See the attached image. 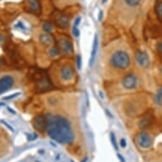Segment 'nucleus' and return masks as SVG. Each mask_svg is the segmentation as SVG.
<instances>
[{
  "mask_svg": "<svg viewBox=\"0 0 162 162\" xmlns=\"http://www.w3.org/2000/svg\"><path fill=\"white\" fill-rule=\"evenodd\" d=\"M46 132L51 139L61 144H71L74 141V132L70 122L58 115H47Z\"/></svg>",
  "mask_w": 162,
  "mask_h": 162,
  "instance_id": "f257e3e1",
  "label": "nucleus"
},
{
  "mask_svg": "<svg viewBox=\"0 0 162 162\" xmlns=\"http://www.w3.org/2000/svg\"><path fill=\"white\" fill-rule=\"evenodd\" d=\"M110 64L118 70H126L131 64L129 54L123 50H117L110 57Z\"/></svg>",
  "mask_w": 162,
  "mask_h": 162,
  "instance_id": "f03ea898",
  "label": "nucleus"
},
{
  "mask_svg": "<svg viewBox=\"0 0 162 162\" xmlns=\"http://www.w3.org/2000/svg\"><path fill=\"white\" fill-rule=\"evenodd\" d=\"M135 59L137 63L138 64L140 67L143 68V69H147L149 67L150 65V61H149V55L146 52L142 51V50H138L136 52L135 54Z\"/></svg>",
  "mask_w": 162,
  "mask_h": 162,
  "instance_id": "7ed1b4c3",
  "label": "nucleus"
},
{
  "mask_svg": "<svg viewBox=\"0 0 162 162\" xmlns=\"http://www.w3.org/2000/svg\"><path fill=\"white\" fill-rule=\"evenodd\" d=\"M121 84L126 89H134L138 86V77L134 74H127L123 77Z\"/></svg>",
  "mask_w": 162,
  "mask_h": 162,
  "instance_id": "20e7f679",
  "label": "nucleus"
},
{
  "mask_svg": "<svg viewBox=\"0 0 162 162\" xmlns=\"http://www.w3.org/2000/svg\"><path fill=\"white\" fill-rule=\"evenodd\" d=\"M33 127L38 132H43L47 128V117L44 115H38L34 117Z\"/></svg>",
  "mask_w": 162,
  "mask_h": 162,
  "instance_id": "39448f33",
  "label": "nucleus"
},
{
  "mask_svg": "<svg viewBox=\"0 0 162 162\" xmlns=\"http://www.w3.org/2000/svg\"><path fill=\"white\" fill-rule=\"evenodd\" d=\"M138 143L143 149H149L152 145V138L146 132H140L138 136Z\"/></svg>",
  "mask_w": 162,
  "mask_h": 162,
  "instance_id": "423d86ee",
  "label": "nucleus"
},
{
  "mask_svg": "<svg viewBox=\"0 0 162 162\" xmlns=\"http://www.w3.org/2000/svg\"><path fill=\"white\" fill-rule=\"evenodd\" d=\"M15 80L11 75H4L0 78V94L9 91L14 85Z\"/></svg>",
  "mask_w": 162,
  "mask_h": 162,
  "instance_id": "0eeeda50",
  "label": "nucleus"
},
{
  "mask_svg": "<svg viewBox=\"0 0 162 162\" xmlns=\"http://www.w3.org/2000/svg\"><path fill=\"white\" fill-rule=\"evenodd\" d=\"M58 47L61 53L70 54L73 52V46L71 41L65 38H61L58 40Z\"/></svg>",
  "mask_w": 162,
  "mask_h": 162,
  "instance_id": "6e6552de",
  "label": "nucleus"
},
{
  "mask_svg": "<svg viewBox=\"0 0 162 162\" xmlns=\"http://www.w3.org/2000/svg\"><path fill=\"white\" fill-rule=\"evenodd\" d=\"M61 79L64 82H71L75 77V72L71 65H64L61 70Z\"/></svg>",
  "mask_w": 162,
  "mask_h": 162,
  "instance_id": "1a4fd4ad",
  "label": "nucleus"
},
{
  "mask_svg": "<svg viewBox=\"0 0 162 162\" xmlns=\"http://www.w3.org/2000/svg\"><path fill=\"white\" fill-rule=\"evenodd\" d=\"M54 22L56 24L57 27L62 29H65L70 25V20L68 18L67 15L64 14H57L54 15Z\"/></svg>",
  "mask_w": 162,
  "mask_h": 162,
  "instance_id": "9d476101",
  "label": "nucleus"
},
{
  "mask_svg": "<svg viewBox=\"0 0 162 162\" xmlns=\"http://www.w3.org/2000/svg\"><path fill=\"white\" fill-rule=\"evenodd\" d=\"M27 9L34 14H39L41 11V3L39 0H27Z\"/></svg>",
  "mask_w": 162,
  "mask_h": 162,
  "instance_id": "9b49d317",
  "label": "nucleus"
},
{
  "mask_svg": "<svg viewBox=\"0 0 162 162\" xmlns=\"http://www.w3.org/2000/svg\"><path fill=\"white\" fill-rule=\"evenodd\" d=\"M39 42L42 45L45 47H50L53 43V37L50 33L45 32V33L41 34L39 36Z\"/></svg>",
  "mask_w": 162,
  "mask_h": 162,
  "instance_id": "f8f14e48",
  "label": "nucleus"
},
{
  "mask_svg": "<svg viewBox=\"0 0 162 162\" xmlns=\"http://www.w3.org/2000/svg\"><path fill=\"white\" fill-rule=\"evenodd\" d=\"M98 36L96 35L94 38V44H93V49H92V52H91V57H90V62L89 64L90 66L93 65L94 62L95 61V56H96V53H97V49H98Z\"/></svg>",
  "mask_w": 162,
  "mask_h": 162,
  "instance_id": "ddd939ff",
  "label": "nucleus"
},
{
  "mask_svg": "<svg viewBox=\"0 0 162 162\" xmlns=\"http://www.w3.org/2000/svg\"><path fill=\"white\" fill-rule=\"evenodd\" d=\"M51 84L49 82V80L46 78H42L38 83V87L41 91H47L51 88Z\"/></svg>",
  "mask_w": 162,
  "mask_h": 162,
  "instance_id": "4468645a",
  "label": "nucleus"
},
{
  "mask_svg": "<svg viewBox=\"0 0 162 162\" xmlns=\"http://www.w3.org/2000/svg\"><path fill=\"white\" fill-rule=\"evenodd\" d=\"M154 101L158 106H162V87L158 88L154 97Z\"/></svg>",
  "mask_w": 162,
  "mask_h": 162,
  "instance_id": "2eb2a0df",
  "label": "nucleus"
},
{
  "mask_svg": "<svg viewBox=\"0 0 162 162\" xmlns=\"http://www.w3.org/2000/svg\"><path fill=\"white\" fill-rule=\"evenodd\" d=\"M48 53H49V56L54 58V57L59 56L61 52L59 49V47H50L48 50Z\"/></svg>",
  "mask_w": 162,
  "mask_h": 162,
  "instance_id": "dca6fc26",
  "label": "nucleus"
},
{
  "mask_svg": "<svg viewBox=\"0 0 162 162\" xmlns=\"http://www.w3.org/2000/svg\"><path fill=\"white\" fill-rule=\"evenodd\" d=\"M152 123V121L150 120V117L146 116V117H143V119L140 121L139 122V127L141 128H145V127H149Z\"/></svg>",
  "mask_w": 162,
  "mask_h": 162,
  "instance_id": "f3484780",
  "label": "nucleus"
},
{
  "mask_svg": "<svg viewBox=\"0 0 162 162\" xmlns=\"http://www.w3.org/2000/svg\"><path fill=\"white\" fill-rule=\"evenodd\" d=\"M155 12H156V15L158 16V18L160 20L162 21V0L159 1L156 6H155Z\"/></svg>",
  "mask_w": 162,
  "mask_h": 162,
  "instance_id": "a211bd4d",
  "label": "nucleus"
},
{
  "mask_svg": "<svg viewBox=\"0 0 162 162\" xmlns=\"http://www.w3.org/2000/svg\"><path fill=\"white\" fill-rule=\"evenodd\" d=\"M124 2L130 7H136L139 5L142 0H124Z\"/></svg>",
  "mask_w": 162,
  "mask_h": 162,
  "instance_id": "6ab92c4d",
  "label": "nucleus"
},
{
  "mask_svg": "<svg viewBox=\"0 0 162 162\" xmlns=\"http://www.w3.org/2000/svg\"><path fill=\"white\" fill-rule=\"evenodd\" d=\"M42 29H43V31H44L45 32L50 33V32L53 31V27L49 22H45L42 24Z\"/></svg>",
  "mask_w": 162,
  "mask_h": 162,
  "instance_id": "aec40b11",
  "label": "nucleus"
},
{
  "mask_svg": "<svg viewBox=\"0 0 162 162\" xmlns=\"http://www.w3.org/2000/svg\"><path fill=\"white\" fill-rule=\"evenodd\" d=\"M110 140H111V142H112V144H113L115 149H116V150H118V145H117L116 138V136H115V134H114L113 132L110 133Z\"/></svg>",
  "mask_w": 162,
  "mask_h": 162,
  "instance_id": "412c9836",
  "label": "nucleus"
},
{
  "mask_svg": "<svg viewBox=\"0 0 162 162\" xmlns=\"http://www.w3.org/2000/svg\"><path fill=\"white\" fill-rule=\"evenodd\" d=\"M49 100V101H52V102H48L49 105H51V106H55L56 105L57 103H58V102H57L56 98H50Z\"/></svg>",
  "mask_w": 162,
  "mask_h": 162,
  "instance_id": "4be33fe9",
  "label": "nucleus"
},
{
  "mask_svg": "<svg viewBox=\"0 0 162 162\" xmlns=\"http://www.w3.org/2000/svg\"><path fill=\"white\" fill-rule=\"evenodd\" d=\"M76 64H77V68L81 69V66H82V58H81L80 55H77V57H76Z\"/></svg>",
  "mask_w": 162,
  "mask_h": 162,
  "instance_id": "5701e85b",
  "label": "nucleus"
},
{
  "mask_svg": "<svg viewBox=\"0 0 162 162\" xmlns=\"http://www.w3.org/2000/svg\"><path fill=\"white\" fill-rule=\"evenodd\" d=\"M73 34H74V36L76 37V38H77V37H79L80 31H79V30H78L77 27H75V26L73 27Z\"/></svg>",
  "mask_w": 162,
  "mask_h": 162,
  "instance_id": "b1692460",
  "label": "nucleus"
},
{
  "mask_svg": "<svg viewBox=\"0 0 162 162\" xmlns=\"http://www.w3.org/2000/svg\"><path fill=\"white\" fill-rule=\"evenodd\" d=\"M156 49L158 50L159 52L160 53H162V42H159L156 45Z\"/></svg>",
  "mask_w": 162,
  "mask_h": 162,
  "instance_id": "393cba45",
  "label": "nucleus"
},
{
  "mask_svg": "<svg viewBox=\"0 0 162 162\" xmlns=\"http://www.w3.org/2000/svg\"><path fill=\"white\" fill-rule=\"evenodd\" d=\"M120 144H121V146L122 148H126L127 147V141L125 138H121L120 140Z\"/></svg>",
  "mask_w": 162,
  "mask_h": 162,
  "instance_id": "a878e982",
  "label": "nucleus"
},
{
  "mask_svg": "<svg viewBox=\"0 0 162 162\" xmlns=\"http://www.w3.org/2000/svg\"><path fill=\"white\" fill-rule=\"evenodd\" d=\"M117 157H118V159L120 160V161L121 162H126L124 157H123V156H122L121 154H118V155H117Z\"/></svg>",
  "mask_w": 162,
  "mask_h": 162,
  "instance_id": "bb28decb",
  "label": "nucleus"
},
{
  "mask_svg": "<svg viewBox=\"0 0 162 162\" xmlns=\"http://www.w3.org/2000/svg\"><path fill=\"white\" fill-rule=\"evenodd\" d=\"M18 94H12V96H10V97H5V98H4V99H9V98H14V97H15V96H17Z\"/></svg>",
  "mask_w": 162,
  "mask_h": 162,
  "instance_id": "cd10ccee",
  "label": "nucleus"
},
{
  "mask_svg": "<svg viewBox=\"0 0 162 162\" xmlns=\"http://www.w3.org/2000/svg\"><path fill=\"white\" fill-rule=\"evenodd\" d=\"M102 18H103V12L100 11L99 12V15H98V20L100 21L102 20Z\"/></svg>",
  "mask_w": 162,
  "mask_h": 162,
  "instance_id": "c85d7f7f",
  "label": "nucleus"
},
{
  "mask_svg": "<svg viewBox=\"0 0 162 162\" xmlns=\"http://www.w3.org/2000/svg\"><path fill=\"white\" fill-rule=\"evenodd\" d=\"M107 1H108V0H102V4H105Z\"/></svg>",
  "mask_w": 162,
  "mask_h": 162,
  "instance_id": "c756f323",
  "label": "nucleus"
},
{
  "mask_svg": "<svg viewBox=\"0 0 162 162\" xmlns=\"http://www.w3.org/2000/svg\"><path fill=\"white\" fill-rule=\"evenodd\" d=\"M1 64H2V62H1V60H0V65H1Z\"/></svg>",
  "mask_w": 162,
  "mask_h": 162,
  "instance_id": "7c9ffc66",
  "label": "nucleus"
}]
</instances>
